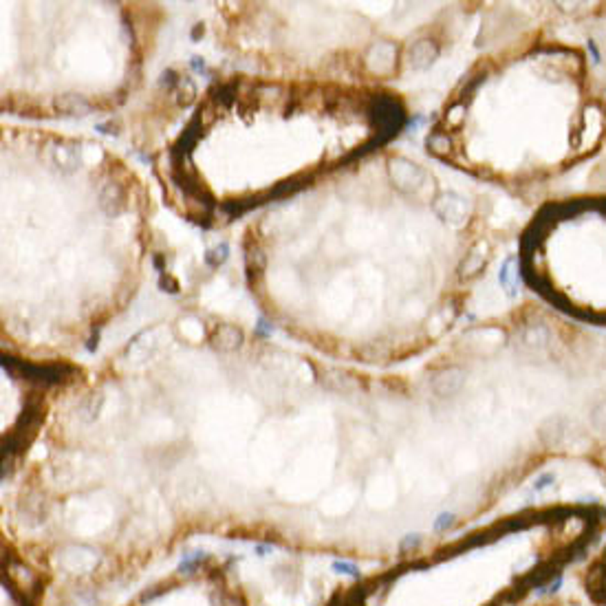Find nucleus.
<instances>
[{"mask_svg":"<svg viewBox=\"0 0 606 606\" xmlns=\"http://www.w3.org/2000/svg\"><path fill=\"white\" fill-rule=\"evenodd\" d=\"M587 596L596 606H606V540L604 545L591 555V562L585 571Z\"/></svg>","mask_w":606,"mask_h":606,"instance_id":"1","label":"nucleus"},{"mask_svg":"<svg viewBox=\"0 0 606 606\" xmlns=\"http://www.w3.org/2000/svg\"><path fill=\"white\" fill-rule=\"evenodd\" d=\"M390 175H392V181L397 183L401 190H415L424 181V172L415 164L404 162V159H397V162L390 164Z\"/></svg>","mask_w":606,"mask_h":606,"instance_id":"2","label":"nucleus"},{"mask_svg":"<svg viewBox=\"0 0 606 606\" xmlns=\"http://www.w3.org/2000/svg\"><path fill=\"white\" fill-rule=\"evenodd\" d=\"M245 342V336L243 331L236 327V324H220L214 336H212V344L216 351H223V353H232V351H239L241 346Z\"/></svg>","mask_w":606,"mask_h":606,"instance_id":"3","label":"nucleus"},{"mask_svg":"<svg viewBox=\"0 0 606 606\" xmlns=\"http://www.w3.org/2000/svg\"><path fill=\"white\" fill-rule=\"evenodd\" d=\"M439 55V49L432 40H419L415 42L410 49H408V60H410V67L417 71H424L428 69L432 62L437 60Z\"/></svg>","mask_w":606,"mask_h":606,"instance_id":"4","label":"nucleus"},{"mask_svg":"<svg viewBox=\"0 0 606 606\" xmlns=\"http://www.w3.org/2000/svg\"><path fill=\"white\" fill-rule=\"evenodd\" d=\"M437 212L443 220H450V223H461L467 214L465 209V201L459 199L456 194H445L443 199L437 203Z\"/></svg>","mask_w":606,"mask_h":606,"instance_id":"5","label":"nucleus"},{"mask_svg":"<svg viewBox=\"0 0 606 606\" xmlns=\"http://www.w3.org/2000/svg\"><path fill=\"white\" fill-rule=\"evenodd\" d=\"M55 108L60 110L62 115H69V117H82L91 110V104L84 100L82 95L76 93H67V95H60L55 100Z\"/></svg>","mask_w":606,"mask_h":606,"instance_id":"6","label":"nucleus"},{"mask_svg":"<svg viewBox=\"0 0 606 606\" xmlns=\"http://www.w3.org/2000/svg\"><path fill=\"white\" fill-rule=\"evenodd\" d=\"M100 207L104 209L106 214L115 216L121 212L123 207V190L119 188L117 183H106L102 192H100Z\"/></svg>","mask_w":606,"mask_h":606,"instance_id":"7","label":"nucleus"},{"mask_svg":"<svg viewBox=\"0 0 606 606\" xmlns=\"http://www.w3.org/2000/svg\"><path fill=\"white\" fill-rule=\"evenodd\" d=\"M461 381H463V377H461L459 370L450 368V370H443L441 375L435 377V381H432V388H435V392H439L441 397H448V395H452V392H456L461 388Z\"/></svg>","mask_w":606,"mask_h":606,"instance_id":"8","label":"nucleus"},{"mask_svg":"<svg viewBox=\"0 0 606 606\" xmlns=\"http://www.w3.org/2000/svg\"><path fill=\"white\" fill-rule=\"evenodd\" d=\"M53 159H55L58 168L67 170V172L78 166V155L71 146H58L55 153H53Z\"/></svg>","mask_w":606,"mask_h":606,"instance_id":"9","label":"nucleus"},{"mask_svg":"<svg viewBox=\"0 0 606 606\" xmlns=\"http://www.w3.org/2000/svg\"><path fill=\"white\" fill-rule=\"evenodd\" d=\"M177 86V102L181 104V106H188L192 100H194V95H196V89H194V84L188 80V78H179V82L175 84Z\"/></svg>","mask_w":606,"mask_h":606,"instance_id":"10","label":"nucleus"},{"mask_svg":"<svg viewBox=\"0 0 606 606\" xmlns=\"http://www.w3.org/2000/svg\"><path fill=\"white\" fill-rule=\"evenodd\" d=\"M205 560V551H190V553H183V558L179 562V571L181 573H192L196 564Z\"/></svg>","mask_w":606,"mask_h":606,"instance_id":"11","label":"nucleus"},{"mask_svg":"<svg viewBox=\"0 0 606 606\" xmlns=\"http://www.w3.org/2000/svg\"><path fill=\"white\" fill-rule=\"evenodd\" d=\"M227 254H230V247L227 245H216V247H212V250H207L205 263L209 267H218V265H223V263L227 261Z\"/></svg>","mask_w":606,"mask_h":606,"instance_id":"12","label":"nucleus"},{"mask_svg":"<svg viewBox=\"0 0 606 606\" xmlns=\"http://www.w3.org/2000/svg\"><path fill=\"white\" fill-rule=\"evenodd\" d=\"M333 571H336V573H344V575H351V578L360 575V569H357L353 562H346V560H336V562H333Z\"/></svg>","mask_w":606,"mask_h":606,"instance_id":"13","label":"nucleus"},{"mask_svg":"<svg viewBox=\"0 0 606 606\" xmlns=\"http://www.w3.org/2000/svg\"><path fill=\"white\" fill-rule=\"evenodd\" d=\"M256 551H258V555H265V553L269 551V547H263V545H258V547H256Z\"/></svg>","mask_w":606,"mask_h":606,"instance_id":"14","label":"nucleus"}]
</instances>
